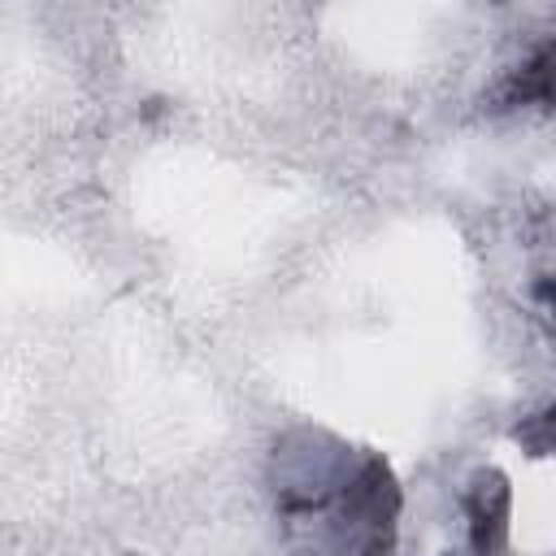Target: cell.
I'll return each instance as SVG.
<instances>
[{
  "mask_svg": "<svg viewBox=\"0 0 556 556\" xmlns=\"http://www.w3.org/2000/svg\"><path fill=\"white\" fill-rule=\"evenodd\" d=\"M274 508L291 556H387L400 486L378 456L295 430L274 447Z\"/></svg>",
  "mask_w": 556,
  "mask_h": 556,
  "instance_id": "6da1fadb",
  "label": "cell"
},
{
  "mask_svg": "<svg viewBox=\"0 0 556 556\" xmlns=\"http://www.w3.org/2000/svg\"><path fill=\"white\" fill-rule=\"evenodd\" d=\"M465 513H469V539H473L478 556H491L508 534V482L495 469L478 473L469 482Z\"/></svg>",
  "mask_w": 556,
  "mask_h": 556,
  "instance_id": "7a4b0ae2",
  "label": "cell"
},
{
  "mask_svg": "<svg viewBox=\"0 0 556 556\" xmlns=\"http://www.w3.org/2000/svg\"><path fill=\"white\" fill-rule=\"evenodd\" d=\"M517 100H539V104H552V109H556V39L521 70V78H517Z\"/></svg>",
  "mask_w": 556,
  "mask_h": 556,
  "instance_id": "3957f363",
  "label": "cell"
},
{
  "mask_svg": "<svg viewBox=\"0 0 556 556\" xmlns=\"http://www.w3.org/2000/svg\"><path fill=\"white\" fill-rule=\"evenodd\" d=\"M517 439L530 447V452H556V408L530 417L526 426H517Z\"/></svg>",
  "mask_w": 556,
  "mask_h": 556,
  "instance_id": "277c9868",
  "label": "cell"
},
{
  "mask_svg": "<svg viewBox=\"0 0 556 556\" xmlns=\"http://www.w3.org/2000/svg\"><path fill=\"white\" fill-rule=\"evenodd\" d=\"M547 295H552V304H556V287H552V291H547Z\"/></svg>",
  "mask_w": 556,
  "mask_h": 556,
  "instance_id": "5b68a950",
  "label": "cell"
}]
</instances>
